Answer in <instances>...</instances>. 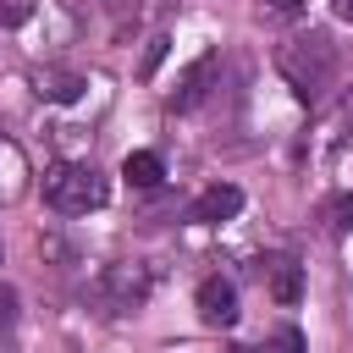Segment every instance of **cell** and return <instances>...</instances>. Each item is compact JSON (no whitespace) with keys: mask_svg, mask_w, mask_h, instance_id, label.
I'll return each mask as SVG.
<instances>
[{"mask_svg":"<svg viewBox=\"0 0 353 353\" xmlns=\"http://www.w3.org/2000/svg\"><path fill=\"white\" fill-rule=\"evenodd\" d=\"M121 176H127L132 188H160V182H165V160H160L154 149H132V154L121 160Z\"/></svg>","mask_w":353,"mask_h":353,"instance_id":"obj_9","label":"cell"},{"mask_svg":"<svg viewBox=\"0 0 353 353\" xmlns=\"http://www.w3.org/2000/svg\"><path fill=\"white\" fill-rule=\"evenodd\" d=\"M105 199H110V188H105V176L88 160H61V165L44 171V204L55 215H88Z\"/></svg>","mask_w":353,"mask_h":353,"instance_id":"obj_2","label":"cell"},{"mask_svg":"<svg viewBox=\"0 0 353 353\" xmlns=\"http://www.w3.org/2000/svg\"><path fill=\"white\" fill-rule=\"evenodd\" d=\"M325 226H331V232H353V193L325 199Z\"/></svg>","mask_w":353,"mask_h":353,"instance_id":"obj_11","label":"cell"},{"mask_svg":"<svg viewBox=\"0 0 353 353\" xmlns=\"http://www.w3.org/2000/svg\"><path fill=\"white\" fill-rule=\"evenodd\" d=\"M265 287H270L276 303H298V298H303V270H298V259H287V254L270 259V265H265Z\"/></svg>","mask_w":353,"mask_h":353,"instance_id":"obj_8","label":"cell"},{"mask_svg":"<svg viewBox=\"0 0 353 353\" xmlns=\"http://www.w3.org/2000/svg\"><path fill=\"white\" fill-rule=\"evenodd\" d=\"M259 6H265L270 17H298V11H303V0H259Z\"/></svg>","mask_w":353,"mask_h":353,"instance_id":"obj_15","label":"cell"},{"mask_svg":"<svg viewBox=\"0 0 353 353\" xmlns=\"http://www.w3.org/2000/svg\"><path fill=\"white\" fill-rule=\"evenodd\" d=\"M193 303H199L204 325H237V287L226 276H204L199 292H193Z\"/></svg>","mask_w":353,"mask_h":353,"instance_id":"obj_4","label":"cell"},{"mask_svg":"<svg viewBox=\"0 0 353 353\" xmlns=\"http://www.w3.org/2000/svg\"><path fill=\"white\" fill-rule=\"evenodd\" d=\"M160 61H165V33H154V39H149V50H143V66H138V72H143V77H154V66H160Z\"/></svg>","mask_w":353,"mask_h":353,"instance_id":"obj_14","label":"cell"},{"mask_svg":"<svg viewBox=\"0 0 353 353\" xmlns=\"http://www.w3.org/2000/svg\"><path fill=\"white\" fill-rule=\"evenodd\" d=\"M33 88H39V99H55V105H72V99H83V77L77 72H66V66H39L33 72Z\"/></svg>","mask_w":353,"mask_h":353,"instance_id":"obj_7","label":"cell"},{"mask_svg":"<svg viewBox=\"0 0 353 353\" xmlns=\"http://www.w3.org/2000/svg\"><path fill=\"white\" fill-rule=\"evenodd\" d=\"M33 6L39 0H0V28H22L33 17Z\"/></svg>","mask_w":353,"mask_h":353,"instance_id":"obj_13","label":"cell"},{"mask_svg":"<svg viewBox=\"0 0 353 353\" xmlns=\"http://www.w3.org/2000/svg\"><path fill=\"white\" fill-rule=\"evenodd\" d=\"M99 298H105L116 314H127V309H138V303L149 298V276H143L138 265H110V270L99 276Z\"/></svg>","mask_w":353,"mask_h":353,"instance_id":"obj_3","label":"cell"},{"mask_svg":"<svg viewBox=\"0 0 353 353\" xmlns=\"http://www.w3.org/2000/svg\"><path fill=\"white\" fill-rule=\"evenodd\" d=\"M0 254H6V248H0Z\"/></svg>","mask_w":353,"mask_h":353,"instance_id":"obj_17","label":"cell"},{"mask_svg":"<svg viewBox=\"0 0 353 353\" xmlns=\"http://www.w3.org/2000/svg\"><path fill=\"white\" fill-rule=\"evenodd\" d=\"M210 77H215V55H199V61L182 72V83L171 88V110H199L204 94H210Z\"/></svg>","mask_w":353,"mask_h":353,"instance_id":"obj_6","label":"cell"},{"mask_svg":"<svg viewBox=\"0 0 353 353\" xmlns=\"http://www.w3.org/2000/svg\"><path fill=\"white\" fill-rule=\"evenodd\" d=\"M276 66H281V77L292 83L298 99H320V94L331 88V77H336V44H331L325 33H303V39L281 44Z\"/></svg>","mask_w":353,"mask_h":353,"instance_id":"obj_1","label":"cell"},{"mask_svg":"<svg viewBox=\"0 0 353 353\" xmlns=\"http://www.w3.org/2000/svg\"><path fill=\"white\" fill-rule=\"evenodd\" d=\"M17 320H22V292L11 281H0V342L17 331Z\"/></svg>","mask_w":353,"mask_h":353,"instance_id":"obj_10","label":"cell"},{"mask_svg":"<svg viewBox=\"0 0 353 353\" xmlns=\"http://www.w3.org/2000/svg\"><path fill=\"white\" fill-rule=\"evenodd\" d=\"M243 210V188H232V182H215V188H204L199 199H193V221L199 226H221V221H232Z\"/></svg>","mask_w":353,"mask_h":353,"instance_id":"obj_5","label":"cell"},{"mask_svg":"<svg viewBox=\"0 0 353 353\" xmlns=\"http://www.w3.org/2000/svg\"><path fill=\"white\" fill-rule=\"evenodd\" d=\"M265 353H303V331L298 325H276L270 342H265Z\"/></svg>","mask_w":353,"mask_h":353,"instance_id":"obj_12","label":"cell"},{"mask_svg":"<svg viewBox=\"0 0 353 353\" xmlns=\"http://www.w3.org/2000/svg\"><path fill=\"white\" fill-rule=\"evenodd\" d=\"M331 17L336 22H353V0H331Z\"/></svg>","mask_w":353,"mask_h":353,"instance_id":"obj_16","label":"cell"}]
</instances>
